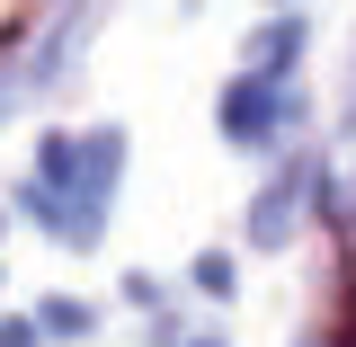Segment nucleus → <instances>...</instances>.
Instances as JSON below:
<instances>
[{"mask_svg": "<svg viewBox=\"0 0 356 347\" xmlns=\"http://www.w3.org/2000/svg\"><path fill=\"white\" fill-rule=\"evenodd\" d=\"M276 116H285L276 107V81H232V98H222V134L232 143H267Z\"/></svg>", "mask_w": 356, "mask_h": 347, "instance_id": "1", "label": "nucleus"}, {"mask_svg": "<svg viewBox=\"0 0 356 347\" xmlns=\"http://www.w3.org/2000/svg\"><path fill=\"white\" fill-rule=\"evenodd\" d=\"M44 330H54V339H81V330H89V303L54 294V303H44Z\"/></svg>", "mask_w": 356, "mask_h": 347, "instance_id": "2", "label": "nucleus"}, {"mask_svg": "<svg viewBox=\"0 0 356 347\" xmlns=\"http://www.w3.org/2000/svg\"><path fill=\"white\" fill-rule=\"evenodd\" d=\"M196 285L205 294H232V259H196Z\"/></svg>", "mask_w": 356, "mask_h": 347, "instance_id": "3", "label": "nucleus"}, {"mask_svg": "<svg viewBox=\"0 0 356 347\" xmlns=\"http://www.w3.org/2000/svg\"><path fill=\"white\" fill-rule=\"evenodd\" d=\"M0 347H36V321H0Z\"/></svg>", "mask_w": 356, "mask_h": 347, "instance_id": "4", "label": "nucleus"}, {"mask_svg": "<svg viewBox=\"0 0 356 347\" xmlns=\"http://www.w3.org/2000/svg\"><path fill=\"white\" fill-rule=\"evenodd\" d=\"M196 347H222V339H196Z\"/></svg>", "mask_w": 356, "mask_h": 347, "instance_id": "5", "label": "nucleus"}]
</instances>
